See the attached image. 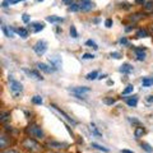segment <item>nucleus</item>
Here are the masks:
<instances>
[{
    "mask_svg": "<svg viewBox=\"0 0 153 153\" xmlns=\"http://www.w3.org/2000/svg\"><path fill=\"white\" fill-rule=\"evenodd\" d=\"M140 147L143 148V151H146L147 153H153V148L149 144H148V143H146V142L140 143Z\"/></svg>",
    "mask_w": 153,
    "mask_h": 153,
    "instance_id": "28",
    "label": "nucleus"
},
{
    "mask_svg": "<svg viewBox=\"0 0 153 153\" xmlns=\"http://www.w3.org/2000/svg\"><path fill=\"white\" fill-rule=\"evenodd\" d=\"M73 93H78V94H84V93H88L91 92V88L89 87H75L73 89H70Z\"/></svg>",
    "mask_w": 153,
    "mask_h": 153,
    "instance_id": "17",
    "label": "nucleus"
},
{
    "mask_svg": "<svg viewBox=\"0 0 153 153\" xmlns=\"http://www.w3.org/2000/svg\"><path fill=\"white\" fill-rule=\"evenodd\" d=\"M10 112L9 111H1V114H0V121H1V124H4V125H5V124L10 120Z\"/></svg>",
    "mask_w": 153,
    "mask_h": 153,
    "instance_id": "16",
    "label": "nucleus"
},
{
    "mask_svg": "<svg viewBox=\"0 0 153 153\" xmlns=\"http://www.w3.org/2000/svg\"><path fill=\"white\" fill-rule=\"evenodd\" d=\"M105 26H106L107 28H111L112 27V19L111 18H107L106 21H105Z\"/></svg>",
    "mask_w": 153,
    "mask_h": 153,
    "instance_id": "38",
    "label": "nucleus"
},
{
    "mask_svg": "<svg viewBox=\"0 0 153 153\" xmlns=\"http://www.w3.org/2000/svg\"><path fill=\"white\" fill-rule=\"evenodd\" d=\"M98 71L97 70H93V71H91V73H88L87 75H85V78H87L88 80H94V79H97L98 78Z\"/></svg>",
    "mask_w": 153,
    "mask_h": 153,
    "instance_id": "27",
    "label": "nucleus"
},
{
    "mask_svg": "<svg viewBox=\"0 0 153 153\" xmlns=\"http://www.w3.org/2000/svg\"><path fill=\"white\" fill-rule=\"evenodd\" d=\"M79 5H80V10L82 12H89L94 8V3H92L91 0H82Z\"/></svg>",
    "mask_w": 153,
    "mask_h": 153,
    "instance_id": "10",
    "label": "nucleus"
},
{
    "mask_svg": "<svg viewBox=\"0 0 153 153\" xmlns=\"http://www.w3.org/2000/svg\"><path fill=\"white\" fill-rule=\"evenodd\" d=\"M23 71L30 76V78H33V79H36V80H44V76H42L38 71H36V70H31V69H23Z\"/></svg>",
    "mask_w": 153,
    "mask_h": 153,
    "instance_id": "11",
    "label": "nucleus"
},
{
    "mask_svg": "<svg viewBox=\"0 0 153 153\" xmlns=\"http://www.w3.org/2000/svg\"><path fill=\"white\" fill-rule=\"evenodd\" d=\"M22 19H23V22H25V23H28V22H30V16H28V14H23Z\"/></svg>",
    "mask_w": 153,
    "mask_h": 153,
    "instance_id": "43",
    "label": "nucleus"
},
{
    "mask_svg": "<svg viewBox=\"0 0 153 153\" xmlns=\"http://www.w3.org/2000/svg\"><path fill=\"white\" fill-rule=\"evenodd\" d=\"M64 4H68V5H71L73 4V0H61Z\"/></svg>",
    "mask_w": 153,
    "mask_h": 153,
    "instance_id": "44",
    "label": "nucleus"
},
{
    "mask_svg": "<svg viewBox=\"0 0 153 153\" xmlns=\"http://www.w3.org/2000/svg\"><path fill=\"white\" fill-rule=\"evenodd\" d=\"M21 146H22L23 149H26V151L31 152V153H38V152H41L42 149H44V147H42L40 143L32 137L25 138V139L21 142Z\"/></svg>",
    "mask_w": 153,
    "mask_h": 153,
    "instance_id": "1",
    "label": "nucleus"
},
{
    "mask_svg": "<svg viewBox=\"0 0 153 153\" xmlns=\"http://www.w3.org/2000/svg\"><path fill=\"white\" fill-rule=\"evenodd\" d=\"M135 3H137V4H143V5H144V4H146V0H135Z\"/></svg>",
    "mask_w": 153,
    "mask_h": 153,
    "instance_id": "46",
    "label": "nucleus"
},
{
    "mask_svg": "<svg viewBox=\"0 0 153 153\" xmlns=\"http://www.w3.org/2000/svg\"><path fill=\"white\" fill-rule=\"evenodd\" d=\"M133 89H134V87H133L131 84L126 85V88L123 91V96H126V94H129V93H131V92H133Z\"/></svg>",
    "mask_w": 153,
    "mask_h": 153,
    "instance_id": "33",
    "label": "nucleus"
},
{
    "mask_svg": "<svg viewBox=\"0 0 153 153\" xmlns=\"http://www.w3.org/2000/svg\"><path fill=\"white\" fill-rule=\"evenodd\" d=\"M50 107H52V108H54V110H55V111H56V112H59V114L61 115V116H63V117L65 119V120H66V121H69L70 124H73V125H76V121L74 120V119H71V117L69 116V115H68V114H66L65 111H63V110H61V108H59V107H57V106H56V105H54V103H51V105H50Z\"/></svg>",
    "mask_w": 153,
    "mask_h": 153,
    "instance_id": "8",
    "label": "nucleus"
},
{
    "mask_svg": "<svg viewBox=\"0 0 153 153\" xmlns=\"http://www.w3.org/2000/svg\"><path fill=\"white\" fill-rule=\"evenodd\" d=\"M80 10V5L76 3H73L71 5H69V12H78Z\"/></svg>",
    "mask_w": 153,
    "mask_h": 153,
    "instance_id": "31",
    "label": "nucleus"
},
{
    "mask_svg": "<svg viewBox=\"0 0 153 153\" xmlns=\"http://www.w3.org/2000/svg\"><path fill=\"white\" fill-rule=\"evenodd\" d=\"M146 14L144 13H134L133 16H130L129 17V19H130V21L133 22V23H135V22H138V21H140V19L144 17Z\"/></svg>",
    "mask_w": 153,
    "mask_h": 153,
    "instance_id": "20",
    "label": "nucleus"
},
{
    "mask_svg": "<svg viewBox=\"0 0 153 153\" xmlns=\"http://www.w3.org/2000/svg\"><path fill=\"white\" fill-rule=\"evenodd\" d=\"M4 131L10 135V134L14 131V129H13V126H9V125H7V124H5V125H4Z\"/></svg>",
    "mask_w": 153,
    "mask_h": 153,
    "instance_id": "36",
    "label": "nucleus"
},
{
    "mask_svg": "<svg viewBox=\"0 0 153 153\" xmlns=\"http://www.w3.org/2000/svg\"><path fill=\"white\" fill-rule=\"evenodd\" d=\"M12 135H9L7 133H3L1 137H0V148H1V151L7 149V148H10V144H12Z\"/></svg>",
    "mask_w": 153,
    "mask_h": 153,
    "instance_id": "5",
    "label": "nucleus"
},
{
    "mask_svg": "<svg viewBox=\"0 0 153 153\" xmlns=\"http://www.w3.org/2000/svg\"><path fill=\"white\" fill-rule=\"evenodd\" d=\"M46 21L51 22V23H63L64 18H60V17H56V16H49L46 18Z\"/></svg>",
    "mask_w": 153,
    "mask_h": 153,
    "instance_id": "21",
    "label": "nucleus"
},
{
    "mask_svg": "<svg viewBox=\"0 0 153 153\" xmlns=\"http://www.w3.org/2000/svg\"><path fill=\"white\" fill-rule=\"evenodd\" d=\"M69 32H70V36L73 38H78V32H76V28L75 26H70L69 28Z\"/></svg>",
    "mask_w": 153,
    "mask_h": 153,
    "instance_id": "29",
    "label": "nucleus"
},
{
    "mask_svg": "<svg viewBox=\"0 0 153 153\" xmlns=\"http://www.w3.org/2000/svg\"><path fill=\"white\" fill-rule=\"evenodd\" d=\"M103 102L106 103V105H108V106H111V105L115 103V100H114V98H108V97H106V98H103Z\"/></svg>",
    "mask_w": 153,
    "mask_h": 153,
    "instance_id": "37",
    "label": "nucleus"
},
{
    "mask_svg": "<svg viewBox=\"0 0 153 153\" xmlns=\"http://www.w3.org/2000/svg\"><path fill=\"white\" fill-rule=\"evenodd\" d=\"M91 147H92V148H94V149H97V151L105 152V153H108V152H110V149H108V148L103 147V146H100V144H97V143H92V144H91Z\"/></svg>",
    "mask_w": 153,
    "mask_h": 153,
    "instance_id": "24",
    "label": "nucleus"
},
{
    "mask_svg": "<svg viewBox=\"0 0 153 153\" xmlns=\"http://www.w3.org/2000/svg\"><path fill=\"white\" fill-rule=\"evenodd\" d=\"M85 45H87L88 47H93L94 50H98V46H97V44H96L94 41H92V40H88L87 42H85Z\"/></svg>",
    "mask_w": 153,
    "mask_h": 153,
    "instance_id": "34",
    "label": "nucleus"
},
{
    "mask_svg": "<svg viewBox=\"0 0 153 153\" xmlns=\"http://www.w3.org/2000/svg\"><path fill=\"white\" fill-rule=\"evenodd\" d=\"M44 28H45V25L41 22H33V23H30V25H28V31H31L33 33L40 32V31L44 30Z\"/></svg>",
    "mask_w": 153,
    "mask_h": 153,
    "instance_id": "9",
    "label": "nucleus"
},
{
    "mask_svg": "<svg viewBox=\"0 0 153 153\" xmlns=\"http://www.w3.org/2000/svg\"><path fill=\"white\" fill-rule=\"evenodd\" d=\"M106 76H107L106 74H101V75H100V76H98V78H100V79H102V78H106Z\"/></svg>",
    "mask_w": 153,
    "mask_h": 153,
    "instance_id": "48",
    "label": "nucleus"
},
{
    "mask_svg": "<svg viewBox=\"0 0 153 153\" xmlns=\"http://www.w3.org/2000/svg\"><path fill=\"white\" fill-rule=\"evenodd\" d=\"M1 30L7 37H14V32H16L14 28H8L7 26H1Z\"/></svg>",
    "mask_w": 153,
    "mask_h": 153,
    "instance_id": "18",
    "label": "nucleus"
},
{
    "mask_svg": "<svg viewBox=\"0 0 153 153\" xmlns=\"http://www.w3.org/2000/svg\"><path fill=\"white\" fill-rule=\"evenodd\" d=\"M125 102L128 103V106L130 107H135L138 105V96H131V97H124Z\"/></svg>",
    "mask_w": 153,
    "mask_h": 153,
    "instance_id": "14",
    "label": "nucleus"
},
{
    "mask_svg": "<svg viewBox=\"0 0 153 153\" xmlns=\"http://www.w3.org/2000/svg\"><path fill=\"white\" fill-rule=\"evenodd\" d=\"M1 153H21V151L16 149V148H7V149L1 151Z\"/></svg>",
    "mask_w": 153,
    "mask_h": 153,
    "instance_id": "35",
    "label": "nucleus"
},
{
    "mask_svg": "<svg viewBox=\"0 0 153 153\" xmlns=\"http://www.w3.org/2000/svg\"><path fill=\"white\" fill-rule=\"evenodd\" d=\"M9 89H10V93L14 98H19L23 92V85L21 82L14 80L12 76H9Z\"/></svg>",
    "mask_w": 153,
    "mask_h": 153,
    "instance_id": "3",
    "label": "nucleus"
},
{
    "mask_svg": "<svg viewBox=\"0 0 153 153\" xmlns=\"http://www.w3.org/2000/svg\"><path fill=\"white\" fill-rule=\"evenodd\" d=\"M46 147L50 148V149L60 151V149H66L69 146L66 144V143H60V142H56V140H47L46 142Z\"/></svg>",
    "mask_w": 153,
    "mask_h": 153,
    "instance_id": "6",
    "label": "nucleus"
},
{
    "mask_svg": "<svg viewBox=\"0 0 153 153\" xmlns=\"http://www.w3.org/2000/svg\"><path fill=\"white\" fill-rule=\"evenodd\" d=\"M16 32H17L22 38H27V37H28V28H23V27L16 28Z\"/></svg>",
    "mask_w": 153,
    "mask_h": 153,
    "instance_id": "22",
    "label": "nucleus"
},
{
    "mask_svg": "<svg viewBox=\"0 0 153 153\" xmlns=\"http://www.w3.org/2000/svg\"><path fill=\"white\" fill-rule=\"evenodd\" d=\"M121 153H134V152L129 151V149H123V151H121Z\"/></svg>",
    "mask_w": 153,
    "mask_h": 153,
    "instance_id": "47",
    "label": "nucleus"
},
{
    "mask_svg": "<svg viewBox=\"0 0 153 153\" xmlns=\"http://www.w3.org/2000/svg\"><path fill=\"white\" fill-rule=\"evenodd\" d=\"M75 98H79V100H87V97H85L84 94H78V93H73Z\"/></svg>",
    "mask_w": 153,
    "mask_h": 153,
    "instance_id": "41",
    "label": "nucleus"
},
{
    "mask_svg": "<svg viewBox=\"0 0 153 153\" xmlns=\"http://www.w3.org/2000/svg\"><path fill=\"white\" fill-rule=\"evenodd\" d=\"M110 56L114 57V59H121V54H119V52H111Z\"/></svg>",
    "mask_w": 153,
    "mask_h": 153,
    "instance_id": "39",
    "label": "nucleus"
},
{
    "mask_svg": "<svg viewBox=\"0 0 153 153\" xmlns=\"http://www.w3.org/2000/svg\"><path fill=\"white\" fill-rule=\"evenodd\" d=\"M134 51L137 54V60L139 61L146 60V47H134Z\"/></svg>",
    "mask_w": 153,
    "mask_h": 153,
    "instance_id": "12",
    "label": "nucleus"
},
{
    "mask_svg": "<svg viewBox=\"0 0 153 153\" xmlns=\"http://www.w3.org/2000/svg\"><path fill=\"white\" fill-rule=\"evenodd\" d=\"M36 66H37L38 70L44 71V73H46V74H50V73H52V71H55V69L52 68V66H49V65H46L44 63H37Z\"/></svg>",
    "mask_w": 153,
    "mask_h": 153,
    "instance_id": "13",
    "label": "nucleus"
},
{
    "mask_svg": "<svg viewBox=\"0 0 153 153\" xmlns=\"http://www.w3.org/2000/svg\"><path fill=\"white\" fill-rule=\"evenodd\" d=\"M147 102H153V94L148 96V97H147Z\"/></svg>",
    "mask_w": 153,
    "mask_h": 153,
    "instance_id": "45",
    "label": "nucleus"
},
{
    "mask_svg": "<svg viewBox=\"0 0 153 153\" xmlns=\"http://www.w3.org/2000/svg\"><path fill=\"white\" fill-rule=\"evenodd\" d=\"M33 51L36 52V55L42 56L47 51V42L44 41V40L37 41L36 44H35V46H33Z\"/></svg>",
    "mask_w": 153,
    "mask_h": 153,
    "instance_id": "4",
    "label": "nucleus"
},
{
    "mask_svg": "<svg viewBox=\"0 0 153 153\" xmlns=\"http://www.w3.org/2000/svg\"><path fill=\"white\" fill-rule=\"evenodd\" d=\"M135 36H137L138 38H142V37L144 38V37H148V36H149V33H148V31L144 30V28H140V30H138V31H137Z\"/></svg>",
    "mask_w": 153,
    "mask_h": 153,
    "instance_id": "23",
    "label": "nucleus"
},
{
    "mask_svg": "<svg viewBox=\"0 0 153 153\" xmlns=\"http://www.w3.org/2000/svg\"><path fill=\"white\" fill-rule=\"evenodd\" d=\"M120 44H121V45H129L128 38H126V37H123V38H120Z\"/></svg>",
    "mask_w": 153,
    "mask_h": 153,
    "instance_id": "42",
    "label": "nucleus"
},
{
    "mask_svg": "<svg viewBox=\"0 0 153 153\" xmlns=\"http://www.w3.org/2000/svg\"><path fill=\"white\" fill-rule=\"evenodd\" d=\"M38 1H42V0H38Z\"/></svg>",
    "mask_w": 153,
    "mask_h": 153,
    "instance_id": "49",
    "label": "nucleus"
},
{
    "mask_svg": "<svg viewBox=\"0 0 153 153\" xmlns=\"http://www.w3.org/2000/svg\"><path fill=\"white\" fill-rule=\"evenodd\" d=\"M91 131H92V133L94 134L96 137H101V135H102V134H101V133H100V131L97 130V128H96V125H94V124H91Z\"/></svg>",
    "mask_w": 153,
    "mask_h": 153,
    "instance_id": "32",
    "label": "nucleus"
},
{
    "mask_svg": "<svg viewBox=\"0 0 153 153\" xmlns=\"http://www.w3.org/2000/svg\"><path fill=\"white\" fill-rule=\"evenodd\" d=\"M32 102L35 105H42V102H44V101H42L41 96H33V97H32Z\"/></svg>",
    "mask_w": 153,
    "mask_h": 153,
    "instance_id": "30",
    "label": "nucleus"
},
{
    "mask_svg": "<svg viewBox=\"0 0 153 153\" xmlns=\"http://www.w3.org/2000/svg\"><path fill=\"white\" fill-rule=\"evenodd\" d=\"M142 84L143 87H149V85H153V76H151V78H143L142 79Z\"/></svg>",
    "mask_w": 153,
    "mask_h": 153,
    "instance_id": "26",
    "label": "nucleus"
},
{
    "mask_svg": "<svg viewBox=\"0 0 153 153\" xmlns=\"http://www.w3.org/2000/svg\"><path fill=\"white\" fill-rule=\"evenodd\" d=\"M119 70H120V73H123V74H129V73H130V71L133 70V66H131L130 64L125 63V64L121 65V68L119 69Z\"/></svg>",
    "mask_w": 153,
    "mask_h": 153,
    "instance_id": "19",
    "label": "nucleus"
},
{
    "mask_svg": "<svg viewBox=\"0 0 153 153\" xmlns=\"http://www.w3.org/2000/svg\"><path fill=\"white\" fill-rule=\"evenodd\" d=\"M82 57L85 59V60H89V59H94V55L93 54H84Z\"/></svg>",
    "mask_w": 153,
    "mask_h": 153,
    "instance_id": "40",
    "label": "nucleus"
},
{
    "mask_svg": "<svg viewBox=\"0 0 153 153\" xmlns=\"http://www.w3.org/2000/svg\"><path fill=\"white\" fill-rule=\"evenodd\" d=\"M49 63H50V66H52L55 70H59L61 68V65H63V63H61V57L59 55H52L49 57Z\"/></svg>",
    "mask_w": 153,
    "mask_h": 153,
    "instance_id": "7",
    "label": "nucleus"
},
{
    "mask_svg": "<svg viewBox=\"0 0 153 153\" xmlns=\"http://www.w3.org/2000/svg\"><path fill=\"white\" fill-rule=\"evenodd\" d=\"M146 134V129L144 126H142V125H138L135 129H134V137L137 138V139H139V138H142L143 135Z\"/></svg>",
    "mask_w": 153,
    "mask_h": 153,
    "instance_id": "15",
    "label": "nucleus"
},
{
    "mask_svg": "<svg viewBox=\"0 0 153 153\" xmlns=\"http://www.w3.org/2000/svg\"><path fill=\"white\" fill-rule=\"evenodd\" d=\"M143 8H144V10H146L147 13H152V12H153V0L146 1V4L143 5Z\"/></svg>",
    "mask_w": 153,
    "mask_h": 153,
    "instance_id": "25",
    "label": "nucleus"
},
{
    "mask_svg": "<svg viewBox=\"0 0 153 153\" xmlns=\"http://www.w3.org/2000/svg\"><path fill=\"white\" fill-rule=\"evenodd\" d=\"M26 133L32 138H36V139H45V133L42 130V128L37 124H31L26 128Z\"/></svg>",
    "mask_w": 153,
    "mask_h": 153,
    "instance_id": "2",
    "label": "nucleus"
}]
</instances>
